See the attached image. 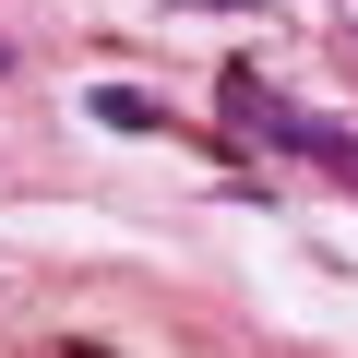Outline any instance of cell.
Segmentation results:
<instances>
[{"instance_id":"1","label":"cell","mask_w":358,"mask_h":358,"mask_svg":"<svg viewBox=\"0 0 358 358\" xmlns=\"http://www.w3.org/2000/svg\"><path fill=\"white\" fill-rule=\"evenodd\" d=\"M96 120H108V131H167V108H155V96H131V84H108V96H96Z\"/></svg>"},{"instance_id":"2","label":"cell","mask_w":358,"mask_h":358,"mask_svg":"<svg viewBox=\"0 0 358 358\" xmlns=\"http://www.w3.org/2000/svg\"><path fill=\"white\" fill-rule=\"evenodd\" d=\"M60 358H120V346H84V334H72V346H60Z\"/></svg>"}]
</instances>
